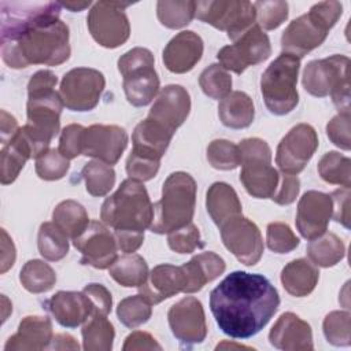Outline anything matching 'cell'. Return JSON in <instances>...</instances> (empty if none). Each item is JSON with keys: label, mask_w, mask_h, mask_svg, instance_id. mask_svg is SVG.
<instances>
[{"label": "cell", "mask_w": 351, "mask_h": 351, "mask_svg": "<svg viewBox=\"0 0 351 351\" xmlns=\"http://www.w3.org/2000/svg\"><path fill=\"white\" fill-rule=\"evenodd\" d=\"M280 296L262 274L233 271L210 293V308L219 329L234 339H248L267 325Z\"/></svg>", "instance_id": "cell-1"}, {"label": "cell", "mask_w": 351, "mask_h": 351, "mask_svg": "<svg viewBox=\"0 0 351 351\" xmlns=\"http://www.w3.org/2000/svg\"><path fill=\"white\" fill-rule=\"evenodd\" d=\"M70 51L69 27L60 19L40 23L16 38L1 43V58L11 69L58 66L70 58Z\"/></svg>", "instance_id": "cell-2"}, {"label": "cell", "mask_w": 351, "mask_h": 351, "mask_svg": "<svg viewBox=\"0 0 351 351\" xmlns=\"http://www.w3.org/2000/svg\"><path fill=\"white\" fill-rule=\"evenodd\" d=\"M56 82L58 78L52 71L40 70L27 84V123L22 128L34 144L38 156L48 151L60 126L63 101L59 92L53 89Z\"/></svg>", "instance_id": "cell-3"}, {"label": "cell", "mask_w": 351, "mask_h": 351, "mask_svg": "<svg viewBox=\"0 0 351 351\" xmlns=\"http://www.w3.org/2000/svg\"><path fill=\"white\" fill-rule=\"evenodd\" d=\"M101 221L114 233L144 234L154 219V206L143 182L128 178L114 195L107 197L100 210Z\"/></svg>", "instance_id": "cell-4"}, {"label": "cell", "mask_w": 351, "mask_h": 351, "mask_svg": "<svg viewBox=\"0 0 351 351\" xmlns=\"http://www.w3.org/2000/svg\"><path fill=\"white\" fill-rule=\"evenodd\" d=\"M341 12L343 5L339 1H321L314 4L307 14L293 19L282 32V52L300 59L319 47Z\"/></svg>", "instance_id": "cell-5"}, {"label": "cell", "mask_w": 351, "mask_h": 351, "mask_svg": "<svg viewBox=\"0 0 351 351\" xmlns=\"http://www.w3.org/2000/svg\"><path fill=\"white\" fill-rule=\"evenodd\" d=\"M196 203V182L184 171L171 173L162 188V197L154 204L155 217L149 229L154 233H170L192 222Z\"/></svg>", "instance_id": "cell-6"}, {"label": "cell", "mask_w": 351, "mask_h": 351, "mask_svg": "<svg viewBox=\"0 0 351 351\" xmlns=\"http://www.w3.org/2000/svg\"><path fill=\"white\" fill-rule=\"evenodd\" d=\"M348 67L350 59L343 55L311 60L303 73V86L317 97L330 95L339 112H350Z\"/></svg>", "instance_id": "cell-7"}, {"label": "cell", "mask_w": 351, "mask_h": 351, "mask_svg": "<svg viewBox=\"0 0 351 351\" xmlns=\"http://www.w3.org/2000/svg\"><path fill=\"white\" fill-rule=\"evenodd\" d=\"M300 59L281 53L274 59L261 78V92L267 110L274 115L291 112L299 103L296 89Z\"/></svg>", "instance_id": "cell-8"}, {"label": "cell", "mask_w": 351, "mask_h": 351, "mask_svg": "<svg viewBox=\"0 0 351 351\" xmlns=\"http://www.w3.org/2000/svg\"><path fill=\"white\" fill-rule=\"evenodd\" d=\"M240 149V181L245 191L258 199H267L274 195L280 174L270 165L271 151L266 141L252 137L239 144Z\"/></svg>", "instance_id": "cell-9"}, {"label": "cell", "mask_w": 351, "mask_h": 351, "mask_svg": "<svg viewBox=\"0 0 351 351\" xmlns=\"http://www.w3.org/2000/svg\"><path fill=\"white\" fill-rule=\"evenodd\" d=\"M155 59L149 49L136 47L118 60V70L123 77V90L128 101L134 107L149 104L159 90V77Z\"/></svg>", "instance_id": "cell-10"}, {"label": "cell", "mask_w": 351, "mask_h": 351, "mask_svg": "<svg viewBox=\"0 0 351 351\" xmlns=\"http://www.w3.org/2000/svg\"><path fill=\"white\" fill-rule=\"evenodd\" d=\"M60 3L56 1H1V43L11 41L29 29L59 19Z\"/></svg>", "instance_id": "cell-11"}, {"label": "cell", "mask_w": 351, "mask_h": 351, "mask_svg": "<svg viewBox=\"0 0 351 351\" xmlns=\"http://www.w3.org/2000/svg\"><path fill=\"white\" fill-rule=\"evenodd\" d=\"M195 15L202 22L226 32L232 40H237L256 19L254 3L234 0L197 1Z\"/></svg>", "instance_id": "cell-12"}, {"label": "cell", "mask_w": 351, "mask_h": 351, "mask_svg": "<svg viewBox=\"0 0 351 351\" xmlns=\"http://www.w3.org/2000/svg\"><path fill=\"white\" fill-rule=\"evenodd\" d=\"M128 3L97 1L89 10L86 22L93 40L106 48H117L130 36L129 19L125 14Z\"/></svg>", "instance_id": "cell-13"}, {"label": "cell", "mask_w": 351, "mask_h": 351, "mask_svg": "<svg viewBox=\"0 0 351 351\" xmlns=\"http://www.w3.org/2000/svg\"><path fill=\"white\" fill-rule=\"evenodd\" d=\"M104 75L89 67H77L64 74L59 95L63 106L71 111H89L95 108L104 90Z\"/></svg>", "instance_id": "cell-14"}, {"label": "cell", "mask_w": 351, "mask_h": 351, "mask_svg": "<svg viewBox=\"0 0 351 351\" xmlns=\"http://www.w3.org/2000/svg\"><path fill=\"white\" fill-rule=\"evenodd\" d=\"M270 53L271 47L267 34L258 25H252L234 40V44L221 48L217 58L225 70L241 74L247 67L266 60Z\"/></svg>", "instance_id": "cell-15"}, {"label": "cell", "mask_w": 351, "mask_h": 351, "mask_svg": "<svg viewBox=\"0 0 351 351\" xmlns=\"http://www.w3.org/2000/svg\"><path fill=\"white\" fill-rule=\"evenodd\" d=\"M318 147L317 132L311 125L293 126L280 141L276 152V163L285 174L300 173Z\"/></svg>", "instance_id": "cell-16"}, {"label": "cell", "mask_w": 351, "mask_h": 351, "mask_svg": "<svg viewBox=\"0 0 351 351\" xmlns=\"http://www.w3.org/2000/svg\"><path fill=\"white\" fill-rule=\"evenodd\" d=\"M225 247L244 265L254 266L263 254V240L258 226L243 215H237L219 226Z\"/></svg>", "instance_id": "cell-17"}, {"label": "cell", "mask_w": 351, "mask_h": 351, "mask_svg": "<svg viewBox=\"0 0 351 351\" xmlns=\"http://www.w3.org/2000/svg\"><path fill=\"white\" fill-rule=\"evenodd\" d=\"M73 244L82 255L81 265L107 269L118 258L117 240L104 222L90 221L86 229L73 240Z\"/></svg>", "instance_id": "cell-18"}, {"label": "cell", "mask_w": 351, "mask_h": 351, "mask_svg": "<svg viewBox=\"0 0 351 351\" xmlns=\"http://www.w3.org/2000/svg\"><path fill=\"white\" fill-rule=\"evenodd\" d=\"M128 145L125 129L117 125H90L84 129L81 154L96 158L110 166L115 165Z\"/></svg>", "instance_id": "cell-19"}, {"label": "cell", "mask_w": 351, "mask_h": 351, "mask_svg": "<svg viewBox=\"0 0 351 351\" xmlns=\"http://www.w3.org/2000/svg\"><path fill=\"white\" fill-rule=\"evenodd\" d=\"M167 319L174 337L184 344L202 343L207 336L203 306L193 296L174 303L167 313Z\"/></svg>", "instance_id": "cell-20"}, {"label": "cell", "mask_w": 351, "mask_h": 351, "mask_svg": "<svg viewBox=\"0 0 351 351\" xmlns=\"http://www.w3.org/2000/svg\"><path fill=\"white\" fill-rule=\"evenodd\" d=\"M332 199L329 195L308 191L306 192L298 204L296 228L299 233L308 240H313L324 234L328 229L329 219L332 218Z\"/></svg>", "instance_id": "cell-21"}, {"label": "cell", "mask_w": 351, "mask_h": 351, "mask_svg": "<svg viewBox=\"0 0 351 351\" xmlns=\"http://www.w3.org/2000/svg\"><path fill=\"white\" fill-rule=\"evenodd\" d=\"M191 110V97L181 85L165 86L155 99L148 118L176 132L186 119Z\"/></svg>", "instance_id": "cell-22"}, {"label": "cell", "mask_w": 351, "mask_h": 351, "mask_svg": "<svg viewBox=\"0 0 351 351\" xmlns=\"http://www.w3.org/2000/svg\"><path fill=\"white\" fill-rule=\"evenodd\" d=\"M270 344L278 350H313V332L310 325L293 313H284L269 333Z\"/></svg>", "instance_id": "cell-23"}, {"label": "cell", "mask_w": 351, "mask_h": 351, "mask_svg": "<svg viewBox=\"0 0 351 351\" xmlns=\"http://www.w3.org/2000/svg\"><path fill=\"white\" fill-rule=\"evenodd\" d=\"M203 55L200 36L185 30L174 36L163 49V63L171 73L182 74L191 71Z\"/></svg>", "instance_id": "cell-24"}, {"label": "cell", "mask_w": 351, "mask_h": 351, "mask_svg": "<svg viewBox=\"0 0 351 351\" xmlns=\"http://www.w3.org/2000/svg\"><path fill=\"white\" fill-rule=\"evenodd\" d=\"M184 289L185 276L182 267L163 263L148 273L147 280L138 287V293L151 304H158L178 292H184Z\"/></svg>", "instance_id": "cell-25"}, {"label": "cell", "mask_w": 351, "mask_h": 351, "mask_svg": "<svg viewBox=\"0 0 351 351\" xmlns=\"http://www.w3.org/2000/svg\"><path fill=\"white\" fill-rule=\"evenodd\" d=\"M53 318L64 328H77L93 311L90 299L84 292L59 291L45 302Z\"/></svg>", "instance_id": "cell-26"}, {"label": "cell", "mask_w": 351, "mask_h": 351, "mask_svg": "<svg viewBox=\"0 0 351 351\" xmlns=\"http://www.w3.org/2000/svg\"><path fill=\"white\" fill-rule=\"evenodd\" d=\"M52 341V324L48 317L27 315L4 346L5 351L44 350Z\"/></svg>", "instance_id": "cell-27"}, {"label": "cell", "mask_w": 351, "mask_h": 351, "mask_svg": "<svg viewBox=\"0 0 351 351\" xmlns=\"http://www.w3.org/2000/svg\"><path fill=\"white\" fill-rule=\"evenodd\" d=\"M182 271L185 276V293L200 291L207 282L215 280L225 271V261L215 252H202L195 255L189 262L184 263Z\"/></svg>", "instance_id": "cell-28"}, {"label": "cell", "mask_w": 351, "mask_h": 351, "mask_svg": "<svg viewBox=\"0 0 351 351\" xmlns=\"http://www.w3.org/2000/svg\"><path fill=\"white\" fill-rule=\"evenodd\" d=\"M0 154V180L3 185L14 182L19 176L21 170L23 169L25 163L30 158L36 159L32 141L29 140L22 128H19L18 133L7 144L3 145Z\"/></svg>", "instance_id": "cell-29"}, {"label": "cell", "mask_w": 351, "mask_h": 351, "mask_svg": "<svg viewBox=\"0 0 351 351\" xmlns=\"http://www.w3.org/2000/svg\"><path fill=\"white\" fill-rule=\"evenodd\" d=\"M173 134L174 132L147 117L144 121L138 122L133 130L132 151L160 159L165 155Z\"/></svg>", "instance_id": "cell-30"}, {"label": "cell", "mask_w": 351, "mask_h": 351, "mask_svg": "<svg viewBox=\"0 0 351 351\" xmlns=\"http://www.w3.org/2000/svg\"><path fill=\"white\" fill-rule=\"evenodd\" d=\"M207 211L219 228L229 219L241 215V203L236 191L226 182H214L206 196Z\"/></svg>", "instance_id": "cell-31"}, {"label": "cell", "mask_w": 351, "mask_h": 351, "mask_svg": "<svg viewBox=\"0 0 351 351\" xmlns=\"http://www.w3.org/2000/svg\"><path fill=\"white\" fill-rule=\"evenodd\" d=\"M319 270L307 259H295L289 262L281 271V282L285 291L296 298L311 293L318 282Z\"/></svg>", "instance_id": "cell-32"}, {"label": "cell", "mask_w": 351, "mask_h": 351, "mask_svg": "<svg viewBox=\"0 0 351 351\" xmlns=\"http://www.w3.org/2000/svg\"><path fill=\"white\" fill-rule=\"evenodd\" d=\"M218 115L221 122L232 129L248 128L255 115L252 99L240 90L230 92L218 104Z\"/></svg>", "instance_id": "cell-33"}, {"label": "cell", "mask_w": 351, "mask_h": 351, "mask_svg": "<svg viewBox=\"0 0 351 351\" xmlns=\"http://www.w3.org/2000/svg\"><path fill=\"white\" fill-rule=\"evenodd\" d=\"M84 350L86 351H110L115 330L112 324L107 319V315L92 311L82 326Z\"/></svg>", "instance_id": "cell-34"}, {"label": "cell", "mask_w": 351, "mask_h": 351, "mask_svg": "<svg viewBox=\"0 0 351 351\" xmlns=\"http://www.w3.org/2000/svg\"><path fill=\"white\" fill-rule=\"evenodd\" d=\"M53 223L71 240L78 237L89 225L88 214L82 204L75 200L60 202L52 213Z\"/></svg>", "instance_id": "cell-35"}, {"label": "cell", "mask_w": 351, "mask_h": 351, "mask_svg": "<svg viewBox=\"0 0 351 351\" xmlns=\"http://www.w3.org/2000/svg\"><path fill=\"white\" fill-rule=\"evenodd\" d=\"M344 244L339 236L332 232L310 240L307 245V255L315 266L330 267L344 258Z\"/></svg>", "instance_id": "cell-36"}, {"label": "cell", "mask_w": 351, "mask_h": 351, "mask_svg": "<svg viewBox=\"0 0 351 351\" xmlns=\"http://www.w3.org/2000/svg\"><path fill=\"white\" fill-rule=\"evenodd\" d=\"M110 276L122 287H140L148 277V266L143 256L137 254H125L117 258L108 267Z\"/></svg>", "instance_id": "cell-37"}, {"label": "cell", "mask_w": 351, "mask_h": 351, "mask_svg": "<svg viewBox=\"0 0 351 351\" xmlns=\"http://www.w3.org/2000/svg\"><path fill=\"white\" fill-rule=\"evenodd\" d=\"M19 281L26 291L43 293L52 289L56 282V274L48 263L40 259H32L22 267Z\"/></svg>", "instance_id": "cell-38"}, {"label": "cell", "mask_w": 351, "mask_h": 351, "mask_svg": "<svg viewBox=\"0 0 351 351\" xmlns=\"http://www.w3.org/2000/svg\"><path fill=\"white\" fill-rule=\"evenodd\" d=\"M81 176L85 181V188L88 193H90L92 196L107 195L115 184L114 169L101 160L88 162L82 167Z\"/></svg>", "instance_id": "cell-39"}, {"label": "cell", "mask_w": 351, "mask_h": 351, "mask_svg": "<svg viewBox=\"0 0 351 351\" xmlns=\"http://www.w3.org/2000/svg\"><path fill=\"white\" fill-rule=\"evenodd\" d=\"M38 252L48 261H60L69 252L67 236L53 223L44 222L40 226L37 237Z\"/></svg>", "instance_id": "cell-40"}, {"label": "cell", "mask_w": 351, "mask_h": 351, "mask_svg": "<svg viewBox=\"0 0 351 351\" xmlns=\"http://www.w3.org/2000/svg\"><path fill=\"white\" fill-rule=\"evenodd\" d=\"M318 173L321 178L329 184L341 185L343 188L351 186V160L336 152H326L318 162Z\"/></svg>", "instance_id": "cell-41"}, {"label": "cell", "mask_w": 351, "mask_h": 351, "mask_svg": "<svg viewBox=\"0 0 351 351\" xmlns=\"http://www.w3.org/2000/svg\"><path fill=\"white\" fill-rule=\"evenodd\" d=\"M196 1H158L156 15L159 22L169 29H180L191 23L195 16Z\"/></svg>", "instance_id": "cell-42"}, {"label": "cell", "mask_w": 351, "mask_h": 351, "mask_svg": "<svg viewBox=\"0 0 351 351\" xmlns=\"http://www.w3.org/2000/svg\"><path fill=\"white\" fill-rule=\"evenodd\" d=\"M151 303L143 295H133L119 302L117 315L119 321L128 328H137L145 324L152 314Z\"/></svg>", "instance_id": "cell-43"}, {"label": "cell", "mask_w": 351, "mask_h": 351, "mask_svg": "<svg viewBox=\"0 0 351 351\" xmlns=\"http://www.w3.org/2000/svg\"><path fill=\"white\" fill-rule=\"evenodd\" d=\"M199 85L204 95L211 99H223L230 93L232 89V77L221 64H210L206 67L200 77Z\"/></svg>", "instance_id": "cell-44"}, {"label": "cell", "mask_w": 351, "mask_h": 351, "mask_svg": "<svg viewBox=\"0 0 351 351\" xmlns=\"http://www.w3.org/2000/svg\"><path fill=\"white\" fill-rule=\"evenodd\" d=\"M207 160L218 170H233L240 165L239 145L228 140H214L207 147Z\"/></svg>", "instance_id": "cell-45"}, {"label": "cell", "mask_w": 351, "mask_h": 351, "mask_svg": "<svg viewBox=\"0 0 351 351\" xmlns=\"http://www.w3.org/2000/svg\"><path fill=\"white\" fill-rule=\"evenodd\" d=\"M70 167V162L64 158L59 149H48L36 159V173L41 180L55 181L66 176Z\"/></svg>", "instance_id": "cell-46"}, {"label": "cell", "mask_w": 351, "mask_h": 351, "mask_svg": "<svg viewBox=\"0 0 351 351\" xmlns=\"http://www.w3.org/2000/svg\"><path fill=\"white\" fill-rule=\"evenodd\" d=\"M350 322L348 311H332L324 319V335L333 346H350Z\"/></svg>", "instance_id": "cell-47"}, {"label": "cell", "mask_w": 351, "mask_h": 351, "mask_svg": "<svg viewBox=\"0 0 351 351\" xmlns=\"http://www.w3.org/2000/svg\"><path fill=\"white\" fill-rule=\"evenodd\" d=\"M254 8L256 12L258 26L265 30L277 29L288 18L287 1H255Z\"/></svg>", "instance_id": "cell-48"}, {"label": "cell", "mask_w": 351, "mask_h": 351, "mask_svg": "<svg viewBox=\"0 0 351 351\" xmlns=\"http://www.w3.org/2000/svg\"><path fill=\"white\" fill-rule=\"evenodd\" d=\"M266 243L269 250L277 254H287L299 245V239L287 223L271 222L266 229Z\"/></svg>", "instance_id": "cell-49"}, {"label": "cell", "mask_w": 351, "mask_h": 351, "mask_svg": "<svg viewBox=\"0 0 351 351\" xmlns=\"http://www.w3.org/2000/svg\"><path fill=\"white\" fill-rule=\"evenodd\" d=\"M169 247L178 254H191L196 248H203V241L196 225L189 222L185 226L174 229L167 236Z\"/></svg>", "instance_id": "cell-50"}, {"label": "cell", "mask_w": 351, "mask_h": 351, "mask_svg": "<svg viewBox=\"0 0 351 351\" xmlns=\"http://www.w3.org/2000/svg\"><path fill=\"white\" fill-rule=\"evenodd\" d=\"M159 166L160 159L132 151L126 160V173L129 178L138 182H144L149 181L156 176Z\"/></svg>", "instance_id": "cell-51"}, {"label": "cell", "mask_w": 351, "mask_h": 351, "mask_svg": "<svg viewBox=\"0 0 351 351\" xmlns=\"http://www.w3.org/2000/svg\"><path fill=\"white\" fill-rule=\"evenodd\" d=\"M84 129L85 128L81 125L71 123L62 130L58 149L69 160L81 155V143H82Z\"/></svg>", "instance_id": "cell-52"}, {"label": "cell", "mask_w": 351, "mask_h": 351, "mask_svg": "<svg viewBox=\"0 0 351 351\" xmlns=\"http://www.w3.org/2000/svg\"><path fill=\"white\" fill-rule=\"evenodd\" d=\"M329 140L341 149H350V112H339L326 125Z\"/></svg>", "instance_id": "cell-53"}, {"label": "cell", "mask_w": 351, "mask_h": 351, "mask_svg": "<svg viewBox=\"0 0 351 351\" xmlns=\"http://www.w3.org/2000/svg\"><path fill=\"white\" fill-rule=\"evenodd\" d=\"M300 189V181L293 174H280L278 186L271 196V200L280 206H287L295 202Z\"/></svg>", "instance_id": "cell-54"}, {"label": "cell", "mask_w": 351, "mask_h": 351, "mask_svg": "<svg viewBox=\"0 0 351 351\" xmlns=\"http://www.w3.org/2000/svg\"><path fill=\"white\" fill-rule=\"evenodd\" d=\"M82 292L90 299L93 304V311L108 315L112 306V299L110 291L101 284H88Z\"/></svg>", "instance_id": "cell-55"}, {"label": "cell", "mask_w": 351, "mask_h": 351, "mask_svg": "<svg viewBox=\"0 0 351 351\" xmlns=\"http://www.w3.org/2000/svg\"><path fill=\"white\" fill-rule=\"evenodd\" d=\"M332 215L344 228H350V188L336 189L330 195Z\"/></svg>", "instance_id": "cell-56"}, {"label": "cell", "mask_w": 351, "mask_h": 351, "mask_svg": "<svg viewBox=\"0 0 351 351\" xmlns=\"http://www.w3.org/2000/svg\"><path fill=\"white\" fill-rule=\"evenodd\" d=\"M123 351L133 350H162V347L156 343V340L147 332L136 330L130 333L123 344Z\"/></svg>", "instance_id": "cell-57"}, {"label": "cell", "mask_w": 351, "mask_h": 351, "mask_svg": "<svg viewBox=\"0 0 351 351\" xmlns=\"http://www.w3.org/2000/svg\"><path fill=\"white\" fill-rule=\"evenodd\" d=\"M15 262V247L10 236L1 229V274H4Z\"/></svg>", "instance_id": "cell-58"}, {"label": "cell", "mask_w": 351, "mask_h": 351, "mask_svg": "<svg viewBox=\"0 0 351 351\" xmlns=\"http://www.w3.org/2000/svg\"><path fill=\"white\" fill-rule=\"evenodd\" d=\"M18 130L19 128L16 119L7 111L1 110V144H7L18 133Z\"/></svg>", "instance_id": "cell-59"}, {"label": "cell", "mask_w": 351, "mask_h": 351, "mask_svg": "<svg viewBox=\"0 0 351 351\" xmlns=\"http://www.w3.org/2000/svg\"><path fill=\"white\" fill-rule=\"evenodd\" d=\"M52 348L56 350H78L80 346L70 335H56L52 337Z\"/></svg>", "instance_id": "cell-60"}, {"label": "cell", "mask_w": 351, "mask_h": 351, "mask_svg": "<svg viewBox=\"0 0 351 351\" xmlns=\"http://www.w3.org/2000/svg\"><path fill=\"white\" fill-rule=\"evenodd\" d=\"M90 4H92L90 1H63V3H60L62 7L69 8L70 11H74V12L88 8Z\"/></svg>", "instance_id": "cell-61"}, {"label": "cell", "mask_w": 351, "mask_h": 351, "mask_svg": "<svg viewBox=\"0 0 351 351\" xmlns=\"http://www.w3.org/2000/svg\"><path fill=\"white\" fill-rule=\"evenodd\" d=\"M219 348H248V347H244V346H240V344H230L228 341H223V343L217 346V350H219Z\"/></svg>", "instance_id": "cell-62"}, {"label": "cell", "mask_w": 351, "mask_h": 351, "mask_svg": "<svg viewBox=\"0 0 351 351\" xmlns=\"http://www.w3.org/2000/svg\"><path fill=\"white\" fill-rule=\"evenodd\" d=\"M1 302H3V310H4V313H3V321H5L7 319V313H5V310L7 308H10V310H12V306H11V303L7 306L5 303H7V298L3 295V298H1Z\"/></svg>", "instance_id": "cell-63"}]
</instances>
